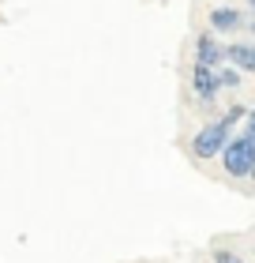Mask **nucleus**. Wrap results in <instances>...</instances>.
I'll list each match as a JSON object with an SVG mask.
<instances>
[{
    "label": "nucleus",
    "instance_id": "nucleus-1",
    "mask_svg": "<svg viewBox=\"0 0 255 263\" xmlns=\"http://www.w3.org/2000/svg\"><path fill=\"white\" fill-rule=\"evenodd\" d=\"M237 132H240V124L233 121V117H225V113H222V117H210V121L199 124V132L191 136L188 154H191L195 162H214L218 154L225 151V143L237 136Z\"/></svg>",
    "mask_w": 255,
    "mask_h": 263
},
{
    "label": "nucleus",
    "instance_id": "nucleus-2",
    "mask_svg": "<svg viewBox=\"0 0 255 263\" xmlns=\"http://www.w3.org/2000/svg\"><path fill=\"white\" fill-rule=\"evenodd\" d=\"M218 162H222L229 181H251L255 184V139L251 136L237 132V136L225 143V151L218 154Z\"/></svg>",
    "mask_w": 255,
    "mask_h": 263
},
{
    "label": "nucleus",
    "instance_id": "nucleus-3",
    "mask_svg": "<svg viewBox=\"0 0 255 263\" xmlns=\"http://www.w3.org/2000/svg\"><path fill=\"white\" fill-rule=\"evenodd\" d=\"M244 23H248V8L218 4V8H210V15H206V30H214L218 38H233V34H244Z\"/></svg>",
    "mask_w": 255,
    "mask_h": 263
},
{
    "label": "nucleus",
    "instance_id": "nucleus-4",
    "mask_svg": "<svg viewBox=\"0 0 255 263\" xmlns=\"http://www.w3.org/2000/svg\"><path fill=\"white\" fill-rule=\"evenodd\" d=\"M191 94L195 102H218L222 98V87H218V68H206V64H191Z\"/></svg>",
    "mask_w": 255,
    "mask_h": 263
},
{
    "label": "nucleus",
    "instance_id": "nucleus-5",
    "mask_svg": "<svg viewBox=\"0 0 255 263\" xmlns=\"http://www.w3.org/2000/svg\"><path fill=\"white\" fill-rule=\"evenodd\" d=\"M195 64H206V68H222L225 64V42L218 38L214 30H199L195 34Z\"/></svg>",
    "mask_w": 255,
    "mask_h": 263
},
{
    "label": "nucleus",
    "instance_id": "nucleus-6",
    "mask_svg": "<svg viewBox=\"0 0 255 263\" xmlns=\"http://www.w3.org/2000/svg\"><path fill=\"white\" fill-rule=\"evenodd\" d=\"M225 64H233L244 76H255V38H233L225 42Z\"/></svg>",
    "mask_w": 255,
    "mask_h": 263
},
{
    "label": "nucleus",
    "instance_id": "nucleus-7",
    "mask_svg": "<svg viewBox=\"0 0 255 263\" xmlns=\"http://www.w3.org/2000/svg\"><path fill=\"white\" fill-rule=\"evenodd\" d=\"M218 87H222V94L225 90H240V87H244V71H237L233 64H222V68H218Z\"/></svg>",
    "mask_w": 255,
    "mask_h": 263
},
{
    "label": "nucleus",
    "instance_id": "nucleus-8",
    "mask_svg": "<svg viewBox=\"0 0 255 263\" xmlns=\"http://www.w3.org/2000/svg\"><path fill=\"white\" fill-rule=\"evenodd\" d=\"M214 263H248V259L237 256L233 248H214Z\"/></svg>",
    "mask_w": 255,
    "mask_h": 263
},
{
    "label": "nucleus",
    "instance_id": "nucleus-9",
    "mask_svg": "<svg viewBox=\"0 0 255 263\" xmlns=\"http://www.w3.org/2000/svg\"><path fill=\"white\" fill-rule=\"evenodd\" d=\"M240 132H244V136H251V139H255V105L248 109V117H244V124H240Z\"/></svg>",
    "mask_w": 255,
    "mask_h": 263
},
{
    "label": "nucleus",
    "instance_id": "nucleus-10",
    "mask_svg": "<svg viewBox=\"0 0 255 263\" xmlns=\"http://www.w3.org/2000/svg\"><path fill=\"white\" fill-rule=\"evenodd\" d=\"M244 30H248L251 38H255V15H251V11H248V23H244Z\"/></svg>",
    "mask_w": 255,
    "mask_h": 263
},
{
    "label": "nucleus",
    "instance_id": "nucleus-11",
    "mask_svg": "<svg viewBox=\"0 0 255 263\" xmlns=\"http://www.w3.org/2000/svg\"><path fill=\"white\" fill-rule=\"evenodd\" d=\"M244 4H248V11H251V15H255V0H244Z\"/></svg>",
    "mask_w": 255,
    "mask_h": 263
}]
</instances>
